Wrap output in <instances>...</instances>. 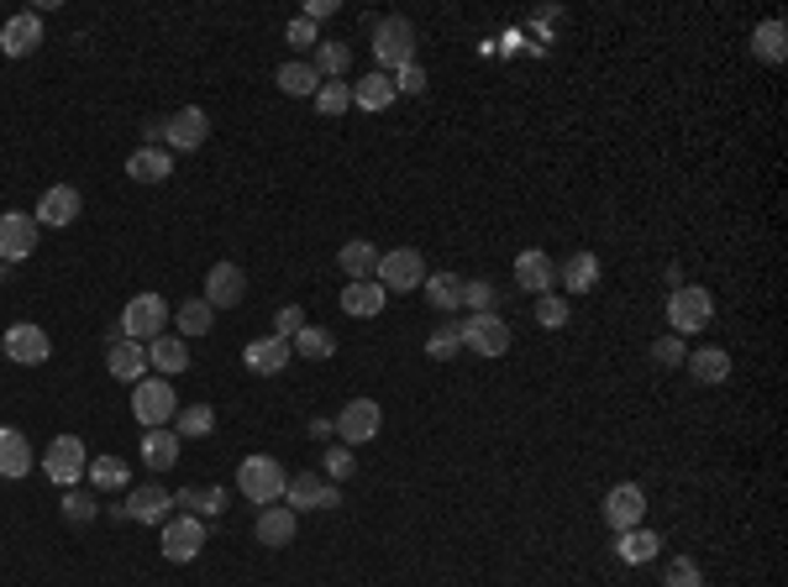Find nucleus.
I'll return each mask as SVG.
<instances>
[{
  "label": "nucleus",
  "mask_w": 788,
  "mask_h": 587,
  "mask_svg": "<svg viewBox=\"0 0 788 587\" xmlns=\"http://www.w3.org/2000/svg\"><path fill=\"white\" fill-rule=\"evenodd\" d=\"M206 137H211V116L200 105H184L169 121L148 126V147H169V152H195V147H206Z\"/></svg>",
  "instance_id": "nucleus-1"
},
{
  "label": "nucleus",
  "mask_w": 788,
  "mask_h": 587,
  "mask_svg": "<svg viewBox=\"0 0 788 587\" xmlns=\"http://www.w3.org/2000/svg\"><path fill=\"white\" fill-rule=\"evenodd\" d=\"M405 63H416V27L405 16H379L373 22V68L394 74Z\"/></svg>",
  "instance_id": "nucleus-2"
},
{
  "label": "nucleus",
  "mask_w": 788,
  "mask_h": 587,
  "mask_svg": "<svg viewBox=\"0 0 788 587\" xmlns=\"http://www.w3.org/2000/svg\"><path fill=\"white\" fill-rule=\"evenodd\" d=\"M710 321H715V294L710 289L678 284V289L667 294V325H673V336H699Z\"/></svg>",
  "instance_id": "nucleus-3"
},
{
  "label": "nucleus",
  "mask_w": 788,
  "mask_h": 587,
  "mask_svg": "<svg viewBox=\"0 0 788 587\" xmlns=\"http://www.w3.org/2000/svg\"><path fill=\"white\" fill-rule=\"evenodd\" d=\"M132 414L143 420V430H163V425H174V414H180V394H174V383L169 378H143L132 388Z\"/></svg>",
  "instance_id": "nucleus-4"
},
{
  "label": "nucleus",
  "mask_w": 788,
  "mask_h": 587,
  "mask_svg": "<svg viewBox=\"0 0 788 587\" xmlns=\"http://www.w3.org/2000/svg\"><path fill=\"white\" fill-rule=\"evenodd\" d=\"M284 483H290L284 467H279L273 457H263V451L237 462V488H243V499H253V503H279L284 499Z\"/></svg>",
  "instance_id": "nucleus-5"
},
{
  "label": "nucleus",
  "mask_w": 788,
  "mask_h": 587,
  "mask_svg": "<svg viewBox=\"0 0 788 587\" xmlns=\"http://www.w3.org/2000/svg\"><path fill=\"white\" fill-rule=\"evenodd\" d=\"M169 330V304H163V294H132L122 310V336L126 341H152V336H163Z\"/></svg>",
  "instance_id": "nucleus-6"
},
{
  "label": "nucleus",
  "mask_w": 788,
  "mask_h": 587,
  "mask_svg": "<svg viewBox=\"0 0 788 587\" xmlns=\"http://www.w3.org/2000/svg\"><path fill=\"white\" fill-rule=\"evenodd\" d=\"M384 294H410L426 284V258L416 247H394V252H379V273H373Z\"/></svg>",
  "instance_id": "nucleus-7"
},
{
  "label": "nucleus",
  "mask_w": 788,
  "mask_h": 587,
  "mask_svg": "<svg viewBox=\"0 0 788 587\" xmlns=\"http://www.w3.org/2000/svg\"><path fill=\"white\" fill-rule=\"evenodd\" d=\"M0 352L11 357L16 367H37V362H48V357H53V336H48L42 325L16 321L5 336H0Z\"/></svg>",
  "instance_id": "nucleus-8"
},
{
  "label": "nucleus",
  "mask_w": 788,
  "mask_h": 587,
  "mask_svg": "<svg viewBox=\"0 0 788 587\" xmlns=\"http://www.w3.org/2000/svg\"><path fill=\"white\" fill-rule=\"evenodd\" d=\"M42 472L59 483V488H74L85 472H90V457H85V440L79 436H59L48 451H42Z\"/></svg>",
  "instance_id": "nucleus-9"
},
{
  "label": "nucleus",
  "mask_w": 788,
  "mask_h": 587,
  "mask_svg": "<svg viewBox=\"0 0 788 587\" xmlns=\"http://www.w3.org/2000/svg\"><path fill=\"white\" fill-rule=\"evenodd\" d=\"M200 546H206V520H195V514H180V520H163V540H158V551H163V561H174V566H184V561L200 557Z\"/></svg>",
  "instance_id": "nucleus-10"
},
{
  "label": "nucleus",
  "mask_w": 788,
  "mask_h": 587,
  "mask_svg": "<svg viewBox=\"0 0 788 587\" xmlns=\"http://www.w3.org/2000/svg\"><path fill=\"white\" fill-rule=\"evenodd\" d=\"M332 425H336V440H342V446H364V440L379 436L384 410H379V399H353V404H342V414H336Z\"/></svg>",
  "instance_id": "nucleus-11"
},
{
  "label": "nucleus",
  "mask_w": 788,
  "mask_h": 587,
  "mask_svg": "<svg viewBox=\"0 0 788 587\" xmlns=\"http://www.w3.org/2000/svg\"><path fill=\"white\" fill-rule=\"evenodd\" d=\"M463 347L479 357H505L510 352V325H505V315L494 310V315H468L463 321Z\"/></svg>",
  "instance_id": "nucleus-12"
},
{
  "label": "nucleus",
  "mask_w": 788,
  "mask_h": 587,
  "mask_svg": "<svg viewBox=\"0 0 788 587\" xmlns=\"http://www.w3.org/2000/svg\"><path fill=\"white\" fill-rule=\"evenodd\" d=\"M284 499H290L295 514H300V509H336V503H342V488L327 483L321 472H295V477L284 483Z\"/></svg>",
  "instance_id": "nucleus-13"
},
{
  "label": "nucleus",
  "mask_w": 788,
  "mask_h": 587,
  "mask_svg": "<svg viewBox=\"0 0 788 587\" xmlns=\"http://www.w3.org/2000/svg\"><path fill=\"white\" fill-rule=\"evenodd\" d=\"M37 252V221L22 210H0V263H22Z\"/></svg>",
  "instance_id": "nucleus-14"
},
{
  "label": "nucleus",
  "mask_w": 788,
  "mask_h": 587,
  "mask_svg": "<svg viewBox=\"0 0 788 587\" xmlns=\"http://www.w3.org/2000/svg\"><path fill=\"white\" fill-rule=\"evenodd\" d=\"M211 310H237L247 299V273L237 263H211L206 273V294H200Z\"/></svg>",
  "instance_id": "nucleus-15"
},
{
  "label": "nucleus",
  "mask_w": 788,
  "mask_h": 587,
  "mask_svg": "<svg viewBox=\"0 0 788 587\" xmlns=\"http://www.w3.org/2000/svg\"><path fill=\"white\" fill-rule=\"evenodd\" d=\"M647 520V494H641V483H615L605 494V525L620 535V529H637Z\"/></svg>",
  "instance_id": "nucleus-16"
},
{
  "label": "nucleus",
  "mask_w": 788,
  "mask_h": 587,
  "mask_svg": "<svg viewBox=\"0 0 788 587\" xmlns=\"http://www.w3.org/2000/svg\"><path fill=\"white\" fill-rule=\"evenodd\" d=\"M79 210H85L79 189H74V184H53V189H42V200H37V215H32V221L59 232V226H74V215H79Z\"/></svg>",
  "instance_id": "nucleus-17"
},
{
  "label": "nucleus",
  "mask_w": 788,
  "mask_h": 587,
  "mask_svg": "<svg viewBox=\"0 0 788 587\" xmlns=\"http://www.w3.org/2000/svg\"><path fill=\"white\" fill-rule=\"evenodd\" d=\"M42 48V16L37 11H22V16H11L5 27H0V53L5 59H27Z\"/></svg>",
  "instance_id": "nucleus-18"
},
{
  "label": "nucleus",
  "mask_w": 788,
  "mask_h": 587,
  "mask_svg": "<svg viewBox=\"0 0 788 587\" xmlns=\"http://www.w3.org/2000/svg\"><path fill=\"white\" fill-rule=\"evenodd\" d=\"M169 488H158V483H143V488H132L122 503V520H137V525H163L169 520Z\"/></svg>",
  "instance_id": "nucleus-19"
},
{
  "label": "nucleus",
  "mask_w": 788,
  "mask_h": 587,
  "mask_svg": "<svg viewBox=\"0 0 788 587\" xmlns=\"http://www.w3.org/2000/svg\"><path fill=\"white\" fill-rule=\"evenodd\" d=\"M516 284L526 294H537V299H542V294L557 289V263L546 258L542 247H526V252L516 258Z\"/></svg>",
  "instance_id": "nucleus-20"
},
{
  "label": "nucleus",
  "mask_w": 788,
  "mask_h": 587,
  "mask_svg": "<svg viewBox=\"0 0 788 587\" xmlns=\"http://www.w3.org/2000/svg\"><path fill=\"white\" fill-rule=\"evenodd\" d=\"M290 341H279V336H258V341H247L243 347V362L247 373H258V378H273V373H284L290 367Z\"/></svg>",
  "instance_id": "nucleus-21"
},
{
  "label": "nucleus",
  "mask_w": 788,
  "mask_h": 587,
  "mask_svg": "<svg viewBox=\"0 0 788 587\" xmlns=\"http://www.w3.org/2000/svg\"><path fill=\"white\" fill-rule=\"evenodd\" d=\"M295 509L290 503H263V514H258V525H253V535H258V546H295Z\"/></svg>",
  "instance_id": "nucleus-22"
},
{
  "label": "nucleus",
  "mask_w": 788,
  "mask_h": 587,
  "mask_svg": "<svg viewBox=\"0 0 788 587\" xmlns=\"http://www.w3.org/2000/svg\"><path fill=\"white\" fill-rule=\"evenodd\" d=\"M384 304H390V294H384V284H379V278H358V284H347V289H342V310H347L353 321H373Z\"/></svg>",
  "instance_id": "nucleus-23"
},
{
  "label": "nucleus",
  "mask_w": 788,
  "mask_h": 587,
  "mask_svg": "<svg viewBox=\"0 0 788 587\" xmlns=\"http://www.w3.org/2000/svg\"><path fill=\"white\" fill-rule=\"evenodd\" d=\"M169 174H174V152L169 147H137L126 158V178H137V184H163Z\"/></svg>",
  "instance_id": "nucleus-24"
},
{
  "label": "nucleus",
  "mask_w": 788,
  "mask_h": 587,
  "mask_svg": "<svg viewBox=\"0 0 788 587\" xmlns=\"http://www.w3.org/2000/svg\"><path fill=\"white\" fill-rule=\"evenodd\" d=\"M600 273H605V267H600V252H574L568 263L557 267V284L568 294H589L600 284Z\"/></svg>",
  "instance_id": "nucleus-25"
},
{
  "label": "nucleus",
  "mask_w": 788,
  "mask_h": 587,
  "mask_svg": "<svg viewBox=\"0 0 788 587\" xmlns=\"http://www.w3.org/2000/svg\"><path fill=\"white\" fill-rule=\"evenodd\" d=\"M336 263H342V273H347V284L373 278V273H379V247H373V241H364V236H353V241H342Z\"/></svg>",
  "instance_id": "nucleus-26"
},
{
  "label": "nucleus",
  "mask_w": 788,
  "mask_h": 587,
  "mask_svg": "<svg viewBox=\"0 0 788 587\" xmlns=\"http://www.w3.org/2000/svg\"><path fill=\"white\" fill-rule=\"evenodd\" d=\"M148 367H158L163 378H174V373H184L189 367V347H184V336H152L148 341Z\"/></svg>",
  "instance_id": "nucleus-27"
},
{
  "label": "nucleus",
  "mask_w": 788,
  "mask_h": 587,
  "mask_svg": "<svg viewBox=\"0 0 788 587\" xmlns=\"http://www.w3.org/2000/svg\"><path fill=\"white\" fill-rule=\"evenodd\" d=\"M32 472V446L22 430H11V425H0V477H27Z\"/></svg>",
  "instance_id": "nucleus-28"
},
{
  "label": "nucleus",
  "mask_w": 788,
  "mask_h": 587,
  "mask_svg": "<svg viewBox=\"0 0 788 587\" xmlns=\"http://www.w3.org/2000/svg\"><path fill=\"white\" fill-rule=\"evenodd\" d=\"M106 367H111V378H137L143 383V373H148V347H137V341H111V352H106Z\"/></svg>",
  "instance_id": "nucleus-29"
},
{
  "label": "nucleus",
  "mask_w": 788,
  "mask_h": 587,
  "mask_svg": "<svg viewBox=\"0 0 788 587\" xmlns=\"http://www.w3.org/2000/svg\"><path fill=\"white\" fill-rule=\"evenodd\" d=\"M684 362H689L694 383H704V388H721V383L730 378V352H721V347H699V352H689Z\"/></svg>",
  "instance_id": "nucleus-30"
},
{
  "label": "nucleus",
  "mask_w": 788,
  "mask_h": 587,
  "mask_svg": "<svg viewBox=\"0 0 788 587\" xmlns=\"http://www.w3.org/2000/svg\"><path fill=\"white\" fill-rule=\"evenodd\" d=\"M394 100H399V95H394V79H390V74H379V68H373V74H364V79L353 85V105H364V111H373V116H379V111H390Z\"/></svg>",
  "instance_id": "nucleus-31"
},
{
  "label": "nucleus",
  "mask_w": 788,
  "mask_h": 587,
  "mask_svg": "<svg viewBox=\"0 0 788 587\" xmlns=\"http://www.w3.org/2000/svg\"><path fill=\"white\" fill-rule=\"evenodd\" d=\"M657 546H663V540H657V535H652L647 525L620 529V535H615V557L626 561V566H647V561L657 557Z\"/></svg>",
  "instance_id": "nucleus-32"
},
{
  "label": "nucleus",
  "mask_w": 788,
  "mask_h": 587,
  "mask_svg": "<svg viewBox=\"0 0 788 587\" xmlns=\"http://www.w3.org/2000/svg\"><path fill=\"white\" fill-rule=\"evenodd\" d=\"M143 462L152 472H169L180 462V436H174V425H163V430H143Z\"/></svg>",
  "instance_id": "nucleus-33"
},
{
  "label": "nucleus",
  "mask_w": 788,
  "mask_h": 587,
  "mask_svg": "<svg viewBox=\"0 0 788 587\" xmlns=\"http://www.w3.org/2000/svg\"><path fill=\"white\" fill-rule=\"evenodd\" d=\"M784 53H788V32H784V22H778V16L758 22V27H752V59H762V63H784Z\"/></svg>",
  "instance_id": "nucleus-34"
},
{
  "label": "nucleus",
  "mask_w": 788,
  "mask_h": 587,
  "mask_svg": "<svg viewBox=\"0 0 788 587\" xmlns=\"http://www.w3.org/2000/svg\"><path fill=\"white\" fill-rule=\"evenodd\" d=\"M273 85L284 89V95H295V100H316V89H321V74L310 68V63H300V59H290L279 74H273Z\"/></svg>",
  "instance_id": "nucleus-35"
},
{
  "label": "nucleus",
  "mask_w": 788,
  "mask_h": 587,
  "mask_svg": "<svg viewBox=\"0 0 788 587\" xmlns=\"http://www.w3.org/2000/svg\"><path fill=\"white\" fill-rule=\"evenodd\" d=\"M290 352L305 357V362H327V357H336V336L332 330H321V325H305L300 336L290 341Z\"/></svg>",
  "instance_id": "nucleus-36"
},
{
  "label": "nucleus",
  "mask_w": 788,
  "mask_h": 587,
  "mask_svg": "<svg viewBox=\"0 0 788 587\" xmlns=\"http://www.w3.org/2000/svg\"><path fill=\"white\" fill-rule=\"evenodd\" d=\"M421 289L436 310H463V278L457 273H426Z\"/></svg>",
  "instance_id": "nucleus-37"
},
{
  "label": "nucleus",
  "mask_w": 788,
  "mask_h": 587,
  "mask_svg": "<svg viewBox=\"0 0 788 587\" xmlns=\"http://www.w3.org/2000/svg\"><path fill=\"white\" fill-rule=\"evenodd\" d=\"M321 79H342L353 68V48L347 42H316V63H310Z\"/></svg>",
  "instance_id": "nucleus-38"
},
{
  "label": "nucleus",
  "mask_w": 788,
  "mask_h": 587,
  "mask_svg": "<svg viewBox=\"0 0 788 587\" xmlns=\"http://www.w3.org/2000/svg\"><path fill=\"white\" fill-rule=\"evenodd\" d=\"M211 321H216V310L206 304V299H184L180 310H174L180 336H211Z\"/></svg>",
  "instance_id": "nucleus-39"
},
{
  "label": "nucleus",
  "mask_w": 788,
  "mask_h": 587,
  "mask_svg": "<svg viewBox=\"0 0 788 587\" xmlns=\"http://www.w3.org/2000/svg\"><path fill=\"white\" fill-rule=\"evenodd\" d=\"M174 503H184L195 520H206V514H221L226 509V488H184V494H174Z\"/></svg>",
  "instance_id": "nucleus-40"
},
{
  "label": "nucleus",
  "mask_w": 788,
  "mask_h": 587,
  "mask_svg": "<svg viewBox=\"0 0 788 587\" xmlns=\"http://www.w3.org/2000/svg\"><path fill=\"white\" fill-rule=\"evenodd\" d=\"M211 430H216V410H211V404H189V410L174 414V436H180V440L211 436Z\"/></svg>",
  "instance_id": "nucleus-41"
},
{
  "label": "nucleus",
  "mask_w": 788,
  "mask_h": 587,
  "mask_svg": "<svg viewBox=\"0 0 788 587\" xmlns=\"http://www.w3.org/2000/svg\"><path fill=\"white\" fill-rule=\"evenodd\" d=\"M90 488L95 494H116V488H126V462L122 457H95L90 462Z\"/></svg>",
  "instance_id": "nucleus-42"
},
{
  "label": "nucleus",
  "mask_w": 788,
  "mask_h": 587,
  "mask_svg": "<svg viewBox=\"0 0 788 587\" xmlns=\"http://www.w3.org/2000/svg\"><path fill=\"white\" fill-rule=\"evenodd\" d=\"M463 352V325H436L431 336H426V357L431 362H453Z\"/></svg>",
  "instance_id": "nucleus-43"
},
{
  "label": "nucleus",
  "mask_w": 788,
  "mask_h": 587,
  "mask_svg": "<svg viewBox=\"0 0 788 587\" xmlns=\"http://www.w3.org/2000/svg\"><path fill=\"white\" fill-rule=\"evenodd\" d=\"M353 105V85L347 79H321V89H316V111L321 116H342Z\"/></svg>",
  "instance_id": "nucleus-44"
},
{
  "label": "nucleus",
  "mask_w": 788,
  "mask_h": 587,
  "mask_svg": "<svg viewBox=\"0 0 788 587\" xmlns=\"http://www.w3.org/2000/svg\"><path fill=\"white\" fill-rule=\"evenodd\" d=\"M494 304H500V289H494L489 278H463V310H473V315H494Z\"/></svg>",
  "instance_id": "nucleus-45"
},
{
  "label": "nucleus",
  "mask_w": 788,
  "mask_h": 587,
  "mask_svg": "<svg viewBox=\"0 0 788 587\" xmlns=\"http://www.w3.org/2000/svg\"><path fill=\"white\" fill-rule=\"evenodd\" d=\"M353 467H358L353 446H327V457H321V477H327V483H347Z\"/></svg>",
  "instance_id": "nucleus-46"
},
{
  "label": "nucleus",
  "mask_w": 788,
  "mask_h": 587,
  "mask_svg": "<svg viewBox=\"0 0 788 587\" xmlns=\"http://www.w3.org/2000/svg\"><path fill=\"white\" fill-rule=\"evenodd\" d=\"M568 315H574V304H568L563 294H542V299H537V325H546V330L568 325Z\"/></svg>",
  "instance_id": "nucleus-47"
},
{
  "label": "nucleus",
  "mask_w": 788,
  "mask_h": 587,
  "mask_svg": "<svg viewBox=\"0 0 788 587\" xmlns=\"http://www.w3.org/2000/svg\"><path fill=\"white\" fill-rule=\"evenodd\" d=\"M663 587H704V572L689 557H673V566L663 572Z\"/></svg>",
  "instance_id": "nucleus-48"
},
{
  "label": "nucleus",
  "mask_w": 788,
  "mask_h": 587,
  "mask_svg": "<svg viewBox=\"0 0 788 587\" xmlns=\"http://www.w3.org/2000/svg\"><path fill=\"white\" fill-rule=\"evenodd\" d=\"M390 79H394V95H426V68H421V59L405 63V68H394Z\"/></svg>",
  "instance_id": "nucleus-49"
},
{
  "label": "nucleus",
  "mask_w": 788,
  "mask_h": 587,
  "mask_svg": "<svg viewBox=\"0 0 788 587\" xmlns=\"http://www.w3.org/2000/svg\"><path fill=\"white\" fill-rule=\"evenodd\" d=\"M300 330H305V310H300V304H284V310L273 315V336H279V341H295Z\"/></svg>",
  "instance_id": "nucleus-50"
},
{
  "label": "nucleus",
  "mask_w": 788,
  "mask_h": 587,
  "mask_svg": "<svg viewBox=\"0 0 788 587\" xmlns=\"http://www.w3.org/2000/svg\"><path fill=\"white\" fill-rule=\"evenodd\" d=\"M284 42L295 48V53H305V48H316L321 37H316V22H305V16H295L290 27H284Z\"/></svg>",
  "instance_id": "nucleus-51"
},
{
  "label": "nucleus",
  "mask_w": 788,
  "mask_h": 587,
  "mask_svg": "<svg viewBox=\"0 0 788 587\" xmlns=\"http://www.w3.org/2000/svg\"><path fill=\"white\" fill-rule=\"evenodd\" d=\"M684 336H657V341H652V362H663V367H678V362H684Z\"/></svg>",
  "instance_id": "nucleus-52"
},
{
  "label": "nucleus",
  "mask_w": 788,
  "mask_h": 587,
  "mask_svg": "<svg viewBox=\"0 0 788 587\" xmlns=\"http://www.w3.org/2000/svg\"><path fill=\"white\" fill-rule=\"evenodd\" d=\"M63 520H69V525H90L95 503L85 499V494H63Z\"/></svg>",
  "instance_id": "nucleus-53"
},
{
  "label": "nucleus",
  "mask_w": 788,
  "mask_h": 587,
  "mask_svg": "<svg viewBox=\"0 0 788 587\" xmlns=\"http://www.w3.org/2000/svg\"><path fill=\"white\" fill-rule=\"evenodd\" d=\"M327 16H336V0H310L305 5V22H327Z\"/></svg>",
  "instance_id": "nucleus-54"
},
{
  "label": "nucleus",
  "mask_w": 788,
  "mask_h": 587,
  "mask_svg": "<svg viewBox=\"0 0 788 587\" xmlns=\"http://www.w3.org/2000/svg\"><path fill=\"white\" fill-rule=\"evenodd\" d=\"M5 273H11V263H0V278H5Z\"/></svg>",
  "instance_id": "nucleus-55"
}]
</instances>
